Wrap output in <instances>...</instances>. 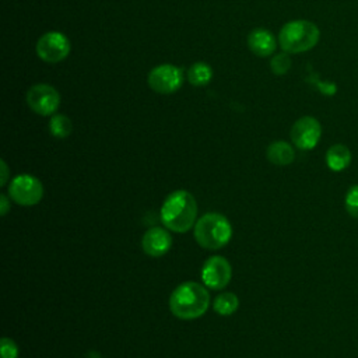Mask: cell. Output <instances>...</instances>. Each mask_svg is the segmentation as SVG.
I'll use <instances>...</instances> for the list:
<instances>
[{
    "label": "cell",
    "instance_id": "4fadbf2b",
    "mask_svg": "<svg viewBox=\"0 0 358 358\" xmlns=\"http://www.w3.org/2000/svg\"><path fill=\"white\" fill-rule=\"evenodd\" d=\"M267 159L274 165H289L295 159V151L287 141L278 140L267 147Z\"/></svg>",
    "mask_w": 358,
    "mask_h": 358
},
{
    "label": "cell",
    "instance_id": "8992f818",
    "mask_svg": "<svg viewBox=\"0 0 358 358\" xmlns=\"http://www.w3.org/2000/svg\"><path fill=\"white\" fill-rule=\"evenodd\" d=\"M36 53L46 63H57L70 53V41L59 31L43 34L36 42Z\"/></svg>",
    "mask_w": 358,
    "mask_h": 358
},
{
    "label": "cell",
    "instance_id": "52a82bcc",
    "mask_svg": "<svg viewBox=\"0 0 358 358\" xmlns=\"http://www.w3.org/2000/svg\"><path fill=\"white\" fill-rule=\"evenodd\" d=\"M28 106L41 116L53 115L60 105V95L49 84H35L27 92Z\"/></svg>",
    "mask_w": 358,
    "mask_h": 358
},
{
    "label": "cell",
    "instance_id": "7a4b0ae2",
    "mask_svg": "<svg viewBox=\"0 0 358 358\" xmlns=\"http://www.w3.org/2000/svg\"><path fill=\"white\" fill-rule=\"evenodd\" d=\"M197 218V203L186 190L172 192L162 203L161 221L173 232H187Z\"/></svg>",
    "mask_w": 358,
    "mask_h": 358
},
{
    "label": "cell",
    "instance_id": "e0dca14e",
    "mask_svg": "<svg viewBox=\"0 0 358 358\" xmlns=\"http://www.w3.org/2000/svg\"><path fill=\"white\" fill-rule=\"evenodd\" d=\"M71 129H73L71 120L64 115H53L49 122L50 134L57 138H66L67 136H70Z\"/></svg>",
    "mask_w": 358,
    "mask_h": 358
},
{
    "label": "cell",
    "instance_id": "8fae6325",
    "mask_svg": "<svg viewBox=\"0 0 358 358\" xmlns=\"http://www.w3.org/2000/svg\"><path fill=\"white\" fill-rule=\"evenodd\" d=\"M172 245V238L169 232L164 228L154 227L150 228L141 238V248L145 255L152 257H159L165 255Z\"/></svg>",
    "mask_w": 358,
    "mask_h": 358
},
{
    "label": "cell",
    "instance_id": "ba28073f",
    "mask_svg": "<svg viewBox=\"0 0 358 358\" xmlns=\"http://www.w3.org/2000/svg\"><path fill=\"white\" fill-rule=\"evenodd\" d=\"M148 85L158 94H172L183 83V73L173 64H159L148 73Z\"/></svg>",
    "mask_w": 358,
    "mask_h": 358
},
{
    "label": "cell",
    "instance_id": "9a60e30c",
    "mask_svg": "<svg viewBox=\"0 0 358 358\" xmlns=\"http://www.w3.org/2000/svg\"><path fill=\"white\" fill-rule=\"evenodd\" d=\"M213 78V70L210 64L204 62H197L192 64L187 70V80L194 87H204Z\"/></svg>",
    "mask_w": 358,
    "mask_h": 358
},
{
    "label": "cell",
    "instance_id": "ffe728a7",
    "mask_svg": "<svg viewBox=\"0 0 358 358\" xmlns=\"http://www.w3.org/2000/svg\"><path fill=\"white\" fill-rule=\"evenodd\" d=\"M1 358H17L18 357V347L17 344L8 338V337H3L1 338Z\"/></svg>",
    "mask_w": 358,
    "mask_h": 358
},
{
    "label": "cell",
    "instance_id": "2e32d148",
    "mask_svg": "<svg viewBox=\"0 0 358 358\" xmlns=\"http://www.w3.org/2000/svg\"><path fill=\"white\" fill-rule=\"evenodd\" d=\"M239 306V301L238 296L232 292H224L215 296L214 302H213V308L218 315L222 316H228L232 315Z\"/></svg>",
    "mask_w": 358,
    "mask_h": 358
},
{
    "label": "cell",
    "instance_id": "277c9868",
    "mask_svg": "<svg viewBox=\"0 0 358 358\" xmlns=\"http://www.w3.org/2000/svg\"><path fill=\"white\" fill-rule=\"evenodd\" d=\"M231 236V222L222 214L207 213L194 224V239L204 249H221L229 242Z\"/></svg>",
    "mask_w": 358,
    "mask_h": 358
},
{
    "label": "cell",
    "instance_id": "30bf717a",
    "mask_svg": "<svg viewBox=\"0 0 358 358\" xmlns=\"http://www.w3.org/2000/svg\"><path fill=\"white\" fill-rule=\"evenodd\" d=\"M232 267L222 256H211L201 267L203 284L211 289H221L231 281Z\"/></svg>",
    "mask_w": 358,
    "mask_h": 358
},
{
    "label": "cell",
    "instance_id": "3957f363",
    "mask_svg": "<svg viewBox=\"0 0 358 358\" xmlns=\"http://www.w3.org/2000/svg\"><path fill=\"white\" fill-rule=\"evenodd\" d=\"M320 31L316 24L308 20H294L282 25L278 42L287 53H302L315 48L319 42Z\"/></svg>",
    "mask_w": 358,
    "mask_h": 358
},
{
    "label": "cell",
    "instance_id": "7402d4cb",
    "mask_svg": "<svg viewBox=\"0 0 358 358\" xmlns=\"http://www.w3.org/2000/svg\"><path fill=\"white\" fill-rule=\"evenodd\" d=\"M1 168H3V176H1V185H6V182H7V178H8V168H7V165H6V162L4 161H1Z\"/></svg>",
    "mask_w": 358,
    "mask_h": 358
},
{
    "label": "cell",
    "instance_id": "d6986e66",
    "mask_svg": "<svg viewBox=\"0 0 358 358\" xmlns=\"http://www.w3.org/2000/svg\"><path fill=\"white\" fill-rule=\"evenodd\" d=\"M344 207L347 213L358 220V185H352L344 197Z\"/></svg>",
    "mask_w": 358,
    "mask_h": 358
},
{
    "label": "cell",
    "instance_id": "44dd1931",
    "mask_svg": "<svg viewBox=\"0 0 358 358\" xmlns=\"http://www.w3.org/2000/svg\"><path fill=\"white\" fill-rule=\"evenodd\" d=\"M0 201H1V206H0V214L1 215H6L10 210V203H8V199L6 194H1L0 196Z\"/></svg>",
    "mask_w": 358,
    "mask_h": 358
},
{
    "label": "cell",
    "instance_id": "6da1fadb",
    "mask_svg": "<svg viewBox=\"0 0 358 358\" xmlns=\"http://www.w3.org/2000/svg\"><path fill=\"white\" fill-rule=\"evenodd\" d=\"M210 306V294L199 282L179 284L169 296V309L182 320H193L206 313Z\"/></svg>",
    "mask_w": 358,
    "mask_h": 358
},
{
    "label": "cell",
    "instance_id": "9c48e42d",
    "mask_svg": "<svg viewBox=\"0 0 358 358\" xmlns=\"http://www.w3.org/2000/svg\"><path fill=\"white\" fill-rule=\"evenodd\" d=\"M322 136V126L313 116L299 117L291 127V140L299 150H312L317 145Z\"/></svg>",
    "mask_w": 358,
    "mask_h": 358
},
{
    "label": "cell",
    "instance_id": "ac0fdd59",
    "mask_svg": "<svg viewBox=\"0 0 358 358\" xmlns=\"http://www.w3.org/2000/svg\"><path fill=\"white\" fill-rule=\"evenodd\" d=\"M270 69L274 74L277 76H282L285 74L289 69H291V59L289 56L285 53H277L271 57L270 60Z\"/></svg>",
    "mask_w": 358,
    "mask_h": 358
},
{
    "label": "cell",
    "instance_id": "7c38bea8",
    "mask_svg": "<svg viewBox=\"0 0 358 358\" xmlns=\"http://www.w3.org/2000/svg\"><path fill=\"white\" fill-rule=\"evenodd\" d=\"M248 46L256 56L266 57L274 53L277 48V41L268 29L256 28L248 35Z\"/></svg>",
    "mask_w": 358,
    "mask_h": 358
},
{
    "label": "cell",
    "instance_id": "5b68a950",
    "mask_svg": "<svg viewBox=\"0 0 358 358\" xmlns=\"http://www.w3.org/2000/svg\"><path fill=\"white\" fill-rule=\"evenodd\" d=\"M8 196L20 206H35L43 197V186L35 176L22 173L11 180L8 186Z\"/></svg>",
    "mask_w": 358,
    "mask_h": 358
},
{
    "label": "cell",
    "instance_id": "5bb4252c",
    "mask_svg": "<svg viewBox=\"0 0 358 358\" xmlns=\"http://www.w3.org/2000/svg\"><path fill=\"white\" fill-rule=\"evenodd\" d=\"M351 151L344 144H334L326 152V165L334 172L345 169L351 164Z\"/></svg>",
    "mask_w": 358,
    "mask_h": 358
}]
</instances>
